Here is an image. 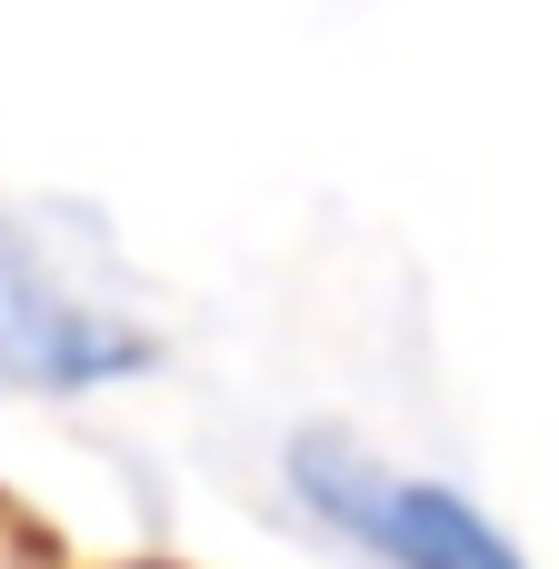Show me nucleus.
I'll list each match as a JSON object with an SVG mask.
<instances>
[{
    "mask_svg": "<svg viewBox=\"0 0 559 569\" xmlns=\"http://www.w3.org/2000/svg\"><path fill=\"white\" fill-rule=\"evenodd\" d=\"M300 490L340 520V530H360L370 550H390L400 569H520V550L470 510V500H450V490H430V480H390V470H370L360 450H340V440H300Z\"/></svg>",
    "mask_w": 559,
    "mask_h": 569,
    "instance_id": "obj_2",
    "label": "nucleus"
},
{
    "mask_svg": "<svg viewBox=\"0 0 559 569\" xmlns=\"http://www.w3.org/2000/svg\"><path fill=\"white\" fill-rule=\"evenodd\" d=\"M150 370V330L110 320L100 300H80L20 220H0V380L20 390H100Z\"/></svg>",
    "mask_w": 559,
    "mask_h": 569,
    "instance_id": "obj_1",
    "label": "nucleus"
}]
</instances>
